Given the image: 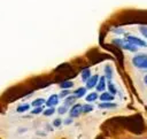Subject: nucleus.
<instances>
[{"mask_svg":"<svg viewBox=\"0 0 147 139\" xmlns=\"http://www.w3.org/2000/svg\"><path fill=\"white\" fill-rule=\"evenodd\" d=\"M113 44H115L118 47H121V48H123L125 51H129V52H137L138 51V46L131 44L126 38H124V39H122V38H115L113 40Z\"/></svg>","mask_w":147,"mask_h":139,"instance_id":"1","label":"nucleus"},{"mask_svg":"<svg viewBox=\"0 0 147 139\" xmlns=\"http://www.w3.org/2000/svg\"><path fill=\"white\" fill-rule=\"evenodd\" d=\"M132 64L140 70H147V54H137L132 59Z\"/></svg>","mask_w":147,"mask_h":139,"instance_id":"2","label":"nucleus"},{"mask_svg":"<svg viewBox=\"0 0 147 139\" xmlns=\"http://www.w3.org/2000/svg\"><path fill=\"white\" fill-rule=\"evenodd\" d=\"M82 113H83V105H80V103H75V105H72L71 108H70V110H69V115H70V117H72V118L78 117Z\"/></svg>","mask_w":147,"mask_h":139,"instance_id":"3","label":"nucleus"},{"mask_svg":"<svg viewBox=\"0 0 147 139\" xmlns=\"http://www.w3.org/2000/svg\"><path fill=\"white\" fill-rule=\"evenodd\" d=\"M126 39H127L131 44H133V45H136V46H138V47H146V46H147L146 41H145L144 39L139 38V37H136V36H131V34H129V36H126Z\"/></svg>","mask_w":147,"mask_h":139,"instance_id":"4","label":"nucleus"},{"mask_svg":"<svg viewBox=\"0 0 147 139\" xmlns=\"http://www.w3.org/2000/svg\"><path fill=\"white\" fill-rule=\"evenodd\" d=\"M59 99H60V95L59 94H51L49 98L46 100V107H55L57 103H59Z\"/></svg>","mask_w":147,"mask_h":139,"instance_id":"5","label":"nucleus"},{"mask_svg":"<svg viewBox=\"0 0 147 139\" xmlns=\"http://www.w3.org/2000/svg\"><path fill=\"white\" fill-rule=\"evenodd\" d=\"M99 75H92L90 78H88V80L86 82V88H93V87H95L96 86V84H98V82H99Z\"/></svg>","mask_w":147,"mask_h":139,"instance_id":"6","label":"nucleus"},{"mask_svg":"<svg viewBox=\"0 0 147 139\" xmlns=\"http://www.w3.org/2000/svg\"><path fill=\"white\" fill-rule=\"evenodd\" d=\"M98 107L100 109H114V108L117 107V103H115L113 101H101L98 105Z\"/></svg>","mask_w":147,"mask_h":139,"instance_id":"7","label":"nucleus"},{"mask_svg":"<svg viewBox=\"0 0 147 139\" xmlns=\"http://www.w3.org/2000/svg\"><path fill=\"white\" fill-rule=\"evenodd\" d=\"M106 86H107V78L105 76H101L99 78V82H98L96 86H95L96 87V91L98 92H102V91H105Z\"/></svg>","mask_w":147,"mask_h":139,"instance_id":"8","label":"nucleus"},{"mask_svg":"<svg viewBox=\"0 0 147 139\" xmlns=\"http://www.w3.org/2000/svg\"><path fill=\"white\" fill-rule=\"evenodd\" d=\"M103 71H105V77L107 78V80H111L113 77H114V70H113V67L109 65V64H107V65H105Z\"/></svg>","mask_w":147,"mask_h":139,"instance_id":"9","label":"nucleus"},{"mask_svg":"<svg viewBox=\"0 0 147 139\" xmlns=\"http://www.w3.org/2000/svg\"><path fill=\"white\" fill-rule=\"evenodd\" d=\"M92 75H91V69L90 68H84L83 70H82V72H80V78H82V80L83 82H87L88 80V78L91 77Z\"/></svg>","mask_w":147,"mask_h":139,"instance_id":"10","label":"nucleus"},{"mask_svg":"<svg viewBox=\"0 0 147 139\" xmlns=\"http://www.w3.org/2000/svg\"><path fill=\"white\" fill-rule=\"evenodd\" d=\"M99 99L101 101H113L114 100V95L110 92H102L99 96Z\"/></svg>","mask_w":147,"mask_h":139,"instance_id":"11","label":"nucleus"},{"mask_svg":"<svg viewBox=\"0 0 147 139\" xmlns=\"http://www.w3.org/2000/svg\"><path fill=\"white\" fill-rule=\"evenodd\" d=\"M98 98H99V95H98L96 92H91V93H88L87 95H85V100H86L87 102H94V101L98 100Z\"/></svg>","mask_w":147,"mask_h":139,"instance_id":"12","label":"nucleus"},{"mask_svg":"<svg viewBox=\"0 0 147 139\" xmlns=\"http://www.w3.org/2000/svg\"><path fill=\"white\" fill-rule=\"evenodd\" d=\"M77 99H78V98H77L75 94L68 95L67 98H64V103H65L67 106H72V105H75V102H76Z\"/></svg>","mask_w":147,"mask_h":139,"instance_id":"13","label":"nucleus"},{"mask_svg":"<svg viewBox=\"0 0 147 139\" xmlns=\"http://www.w3.org/2000/svg\"><path fill=\"white\" fill-rule=\"evenodd\" d=\"M74 94H75L77 98H83V96L86 94V87H83V86H80V87L76 88V90L74 91Z\"/></svg>","mask_w":147,"mask_h":139,"instance_id":"14","label":"nucleus"},{"mask_svg":"<svg viewBox=\"0 0 147 139\" xmlns=\"http://www.w3.org/2000/svg\"><path fill=\"white\" fill-rule=\"evenodd\" d=\"M107 87H108V92H110L113 95H115L117 93V88L115 86V84L111 82V80H108L107 82Z\"/></svg>","mask_w":147,"mask_h":139,"instance_id":"15","label":"nucleus"},{"mask_svg":"<svg viewBox=\"0 0 147 139\" xmlns=\"http://www.w3.org/2000/svg\"><path fill=\"white\" fill-rule=\"evenodd\" d=\"M72 86H74V83H72L71 80H64V82L60 83L61 90H69V88H71Z\"/></svg>","mask_w":147,"mask_h":139,"instance_id":"16","label":"nucleus"},{"mask_svg":"<svg viewBox=\"0 0 147 139\" xmlns=\"http://www.w3.org/2000/svg\"><path fill=\"white\" fill-rule=\"evenodd\" d=\"M44 103H46V100H45L44 98H37V99H34V100L31 102V105H32L33 107H41Z\"/></svg>","mask_w":147,"mask_h":139,"instance_id":"17","label":"nucleus"},{"mask_svg":"<svg viewBox=\"0 0 147 139\" xmlns=\"http://www.w3.org/2000/svg\"><path fill=\"white\" fill-rule=\"evenodd\" d=\"M30 109V105L29 103H25V105H18L16 107V111L17 113H24V111H28Z\"/></svg>","mask_w":147,"mask_h":139,"instance_id":"18","label":"nucleus"},{"mask_svg":"<svg viewBox=\"0 0 147 139\" xmlns=\"http://www.w3.org/2000/svg\"><path fill=\"white\" fill-rule=\"evenodd\" d=\"M55 113V108L54 107H49V108H46L44 111H42V114H44V116H52L53 114Z\"/></svg>","mask_w":147,"mask_h":139,"instance_id":"19","label":"nucleus"},{"mask_svg":"<svg viewBox=\"0 0 147 139\" xmlns=\"http://www.w3.org/2000/svg\"><path fill=\"white\" fill-rule=\"evenodd\" d=\"M92 110H93V106H92V105H90V103L83 105V113L87 114V113H91Z\"/></svg>","mask_w":147,"mask_h":139,"instance_id":"20","label":"nucleus"},{"mask_svg":"<svg viewBox=\"0 0 147 139\" xmlns=\"http://www.w3.org/2000/svg\"><path fill=\"white\" fill-rule=\"evenodd\" d=\"M57 113H59L60 115H64V114H67V113H68V106H67V105L60 106V107L57 108Z\"/></svg>","mask_w":147,"mask_h":139,"instance_id":"21","label":"nucleus"},{"mask_svg":"<svg viewBox=\"0 0 147 139\" xmlns=\"http://www.w3.org/2000/svg\"><path fill=\"white\" fill-rule=\"evenodd\" d=\"M52 124H53L54 128H60V126L63 124V121H62L60 117H56L55 119H53V123H52Z\"/></svg>","mask_w":147,"mask_h":139,"instance_id":"22","label":"nucleus"},{"mask_svg":"<svg viewBox=\"0 0 147 139\" xmlns=\"http://www.w3.org/2000/svg\"><path fill=\"white\" fill-rule=\"evenodd\" d=\"M42 111H44L42 107H34V108L31 110V114H32V115H39V114L42 113Z\"/></svg>","mask_w":147,"mask_h":139,"instance_id":"23","label":"nucleus"},{"mask_svg":"<svg viewBox=\"0 0 147 139\" xmlns=\"http://www.w3.org/2000/svg\"><path fill=\"white\" fill-rule=\"evenodd\" d=\"M139 31H140V33L147 39V26H146V25H141V26H139Z\"/></svg>","mask_w":147,"mask_h":139,"instance_id":"24","label":"nucleus"},{"mask_svg":"<svg viewBox=\"0 0 147 139\" xmlns=\"http://www.w3.org/2000/svg\"><path fill=\"white\" fill-rule=\"evenodd\" d=\"M59 95H60V98H63V99H64V98H67L68 95H70V92H69V90H62Z\"/></svg>","mask_w":147,"mask_h":139,"instance_id":"25","label":"nucleus"},{"mask_svg":"<svg viewBox=\"0 0 147 139\" xmlns=\"http://www.w3.org/2000/svg\"><path fill=\"white\" fill-rule=\"evenodd\" d=\"M71 123H72V117H69V118L63 119V124H64V125H70Z\"/></svg>","mask_w":147,"mask_h":139,"instance_id":"26","label":"nucleus"},{"mask_svg":"<svg viewBox=\"0 0 147 139\" xmlns=\"http://www.w3.org/2000/svg\"><path fill=\"white\" fill-rule=\"evenodd\" d=\"M144 82H145V84L147 85V75H146V76L144 77Z\"/></svg>","mask_w":147,"mask_h":139,"instance_id":"27","label":"nucleus"}]
</instances>
